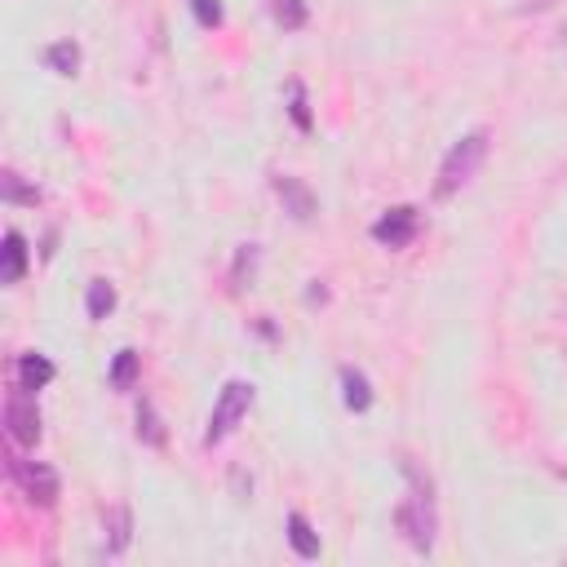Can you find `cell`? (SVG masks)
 Here are the masks:
<instances>
[{
	"instance_id": "20",
	"label": "cell",
	"mask_w": 567,
	"mask_h": 567,
	"mask_svg": "<svg viewBox=\"0 0 567 567\" xmlns=\"http://www.w3.org/2000/svg\"><path fill=\"white\" fill-rule=\"evenodd\" d=\"M257 257H261V248L257 244H239V252H235V292H244L248 284H252V275H257Z\"/></svg>"
},
{
	"instance_id": "13",
	"label": "cell",
	"mask_w": 567,
	"mask_h": 567,
	"mask_svg": "<svg viewBox=\"0 0 567 567\" xmlns=\"http://www.w3.org/2000/svg\"><path fill=\"white\" fill-rule=\"evenodd\" d=\"M115 284L111 279H89V288H84V315L93 319V323H102L111 310H115Z\"/></svg>"
},
{
	"instance_id": "19",
	"label": "cell",
	"mask_w": 567,
	"mask_h": 567,
	"mask_svg": "<svg viewBox=\"0 0 567 567\" xmlns=\"http://www.w3.org/2000/svg\"><path fill=\"white\" fill-rule=\"evenodd\" d=\"M0 195H4V204H35V199H40V190H35V186H27L13 168H4V173H0Z\"/></svg>"
},
{
	"instance_id": "18",
	"label": "cell",
	"mask_w": 567,
	"mask_h": 567,
	"mask_svg": "<svg viewBox=\"0 0 567 567\" xmlns=\"http://www.w3.org/2000/svg\"><path fill=\"white\" fill-rule=\"evenodd\" d=\"M288 115H292V124H297L301 133L315 128V115H310V102H306V84H301V80L288 84Z\"/></svg>"
},
{
	"instance_id": "10",
	"label": "cell",
	"mask_w": 567,
	"mask_h": 567,
	"mask_svg": "<svg viewBox=\"0 0 567 567\" xmlns=\"http://www.w3.org/2000/svg\"><path fill=\"white\" fill-rule=\"evenodd\" d=\"M128 540H133V514H128V505H111L106 509V545H102V554L120 558L128 549Z\"/></svg>"
},
{
	"instance_id": "7",
	"label": "cell",
	"mask_w": 567,
	"mask_h": 567,
	"mask_svg": "<svg viewBox=\"0 0 567 567\" xmlns=\"http://www.w3.org/2000/svg\"><path fill=\"white\" fill-rule=\"evenodd\" d=\"M270 186H275V195H279V204H284V213H288L292 221H310V217H315V190H310L301 177L275 173Z\"/></svg>"
},
{
	"instance_id": "16",
	"label": "cell",
	"mask_w": 567,
	"mask_h": 567,
	"mask_svg": "<svg viewBox=\"0 0 567 567\" xmlns=\"http://www.w3.org/2000/svg\"><path fill=\"white\" fill-rule=\"evenodd\" d=\"M137 439H142L146 447H164V443H168V430H164V421H159V412H155L151 399L137 403Z\"/></svg>"
},
{
	"instance_id": "11",
	"label": "cell",
	"mask_w": 567,
	"mask_h": 567,
	"mask_svg": "<svg viewBox=\"0 0 567 567\" xmlns=\"http://www.w3.org/2000/svg\"><path fill=\"white\" fill-rule=\"evenodd\" d=\"M284 527H288V545H292V554L297 558H319V532L310 527V518L301 514V509H292L288 518H284Z\"/></svg>"
},
{
	"instance_id": "6",
	"label": "cell",
	"mask_w": 567,
	"mask_h": 567,
	"mask_svg": "<svg viewBox=\"0 0 567 567\" xmlns=\"http://www.w3.org/2000/svg\"><path fill=\"white\" fill-rule=\"evenodd\" d=\"M416 235H421V213H416L412 204H394V208H385V213L372 221V239H377L381 248H390V252L408 248Z\"/></svg>"
},
{
	"instance_id": "17",
	"label": "cell",
	"mask_w": 567,
	"mask_h": 567,
	"mask_svg": "<svg viewBox=\"0 0 567 567\" xmlns=\"http://www.w3.org/2000/svg\"><path fill=\"white\" fill-rule=\"evenodd\" d=\"M266 9L275 18V27H284V31H301L310 22V4L306 0H266Z\"/></svg>"
},
{
	"instance_id": "3",
	"label": "cell",
	"mask_w": 567,
	"mask_h": 567,
	"mask_svg": "<svg viewBox=\"0 0 567 567\" xmlns=\"http://www.w3.org/2000/svg\"><path fill=\"white\" fill-rule=\"evenodd\" d=\"M252 399H257V385H252V381H226V385H221V394H217V403H213V412H208L204 447H217V443H226V439L235 434V425L248 416Z\"/></svg>"
},
{
	"instance_id": "2",
	"label": "cell",
	"mask_w": 567,
	"mask_h": 567,
	"mask_svg": "<svg viewBox=\"0 0 567 567\" xmlns=\"http://www.w3.org/2000/svg\"><path fill=\"white\" fill-rule=\"evenodd\" d=\"M487 142H492L487 128H474V133H465V137H456L447 146V155L439 164V182H434V195L439 199H452L461 186H470L478 177V168L487 159Z\"/></svg>"
},
{
	"instance_id": "22",
	"label": "cell",
	"mask_w": 567,
	"mask_h": 567,
	"mask_svg": "<svg viewBox=\"0 0 567 567\" xmlns=\"http://www.w3.org/2000/svg\"><path fill=\"white\" fill-rule=\"evenodd\" d=\"M549 4H558V0H523L518 9H523V13H540V9H549Z\"/></svg>"
},
{
	"instance_id": "5",
	"label": "cell",
	"mask_w": 567,
	"mask_h": 567,
	"mask_svg": "<svg viewBox=\"0 0 567 567\" xmlns=\"http://www.w3.org/2000/svg\"><path fill=\"white\" fill-rule=\"evenodd\" d=\"M4 430L22 447H35L40 443V408H35V394L31 390H22V385L9 390V399H4Z\"/></svg>"
},
{
	"instance_id": "21",
	"label": "cell",
	"mask_w": 567,
	"mask_h": 567,
	"mask_svg": "<svg viewBox=\"0 0 567 567\" xmlns=\"http://www.w3.org/2000/svg\"><path fill=\"white\" fill-rule=\"evenodd\" d=\"M190 13H195L199 27H221V22H226L221 0H190Z\"/></svg>"
},
{
	"instance_id": "14",
	"label": "cell",
	"mask_w": 567,
	"mask_h": 567,
	"mask_svg": "<svg viewBox=\"0 0 567 567\" xmlns=\"http://www.w3.org/2000/svg\"><path fill=\"white\" fill-rule=\"evenodd\" d=\"M137 377H142V354L137 350H115V359H111V372H106V381H111V390H133L137 385Z\"/></svg>"
},
{
	"instance_id": "9",
	"label": "cell",
	"mask_w": 567,
	"mask_h": 567,
	"mask_svg": "<svg viewBox=\"0 0 567 567\" xmlns=\"http://www.w3.org/2000/svg\"><path fill=\"white\" fill-rule=\"evenodd\" d=\"M22 275H27V239H22V230H4V248H0V284L13 288V284H22Z\"/></svg>"
},
{
	"instance_id": "15",
	"label": "cell",
	"mask_w": 567,
	"mask_h": 567,
	"mask_svg": "<svg viewBox=\"0 0 567 567\" xmlns=\"http://www.w3.org/2000/svg\"><path fill=\"white\" fill-rule=\"evenodd\" d=\"M80 44L75 40H53L49 49H44V66L53 71V75H75L80 71Z\"/></svg>"
},
{
	"instance_id": "4",
	"label": "cell",
	"mask_w": 567,
	"mask_h": 567,
	"mask_svg": "<svg viewBox=\"0 0 567 567\" xmlns=\"http://www.w3.org/2000/svg\"><path fill=\"white\" fill-rule=\"evenodd\" d=\"M9 474H13V483L22 487V496H27L31 505H40V509H53V505H58V496H62V478H58L53 465H44V461H27V456H13V452H9Z\"/></svg>"
},
{
	"instance_id": "12",
	"label": "cell",
	"mask_w": 567,
	"mask_h": 567,
	"mask_svg": "<svg viewBox=\"0 0 567 567\" xmlns=\"http://www.w3.org/2000/svg\"><path fill=\"white\" fill-rule=\"evenodd\" d=\"M341 403L350 408V412H368L372 408V381L359 372V368H341Z\"/></svg>"
},
{
	"instance_id": "1",
	"label": "cell",
	"mask_w": 567,
	"mask_h": 567,
	"mask_svg": "<svg viewBox=\"0 0 567 567\" xmlns=\"http://www.w3.org/2000/svg\"><path fill=\"white\" fill-rule=\"evenodd\" d=\"M399 470H403V478H408V496L394 505V527L403 532V540H408L416 554H430V549H434V536H439L434 483H430V474H421V465H412V461H403Z\"/></svg>"
},
{
	"instance_id": "8",
	"label": "cell",
	"mask_w": 567,
	"mask_h": 567,
	"mask_svg": "<svg viewBox=\"0 0 567 567\" xmlns=\"http://www.w3.org/2000/svg\"><path fill=\"white\" fill-rule=\"evenodd\" d=\"M58 377V368H53V359L49 354H40V350H27V354H18V363H13V385H22V390H44L49 381Z\"/></svg>"
}]
</instances>
